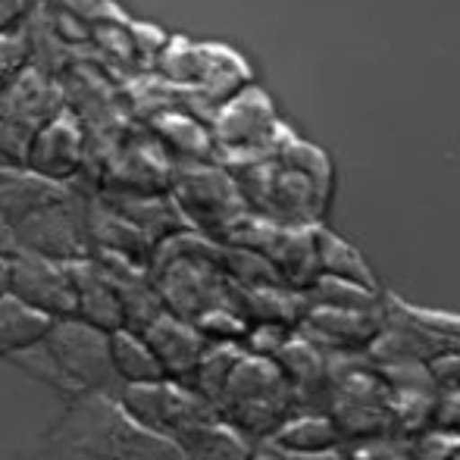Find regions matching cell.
Here are the masks:
<instances>
[{
	"mask_svg": "<svg viewBox=\"0 0 460 460\" xmlns=\"http://www.w3.org/2000/svg\"><path fill=\"white\" fill-rule=\"evenodd\" d=\"M219 420L232 423L251 442L270 438L288 417H295V392L273 358L242 354L217 398Z\"/></svg>",
	"mask_w": 460,
	"mask_h": 460,
	"instance_id": "obj_1",
	"label": "cell"
},
{
	"mask_svg": "<svg viewBox=\"0 0 460 460\" xmlns=\"http://www.w3.org/2000/svg\"><path fill=\"white\" fill-rule=\"evenodd\" d=\"M326 364H329L326 413L339 426L345 445L388 436V429H392V411H388L392 407V388L373 369L367 351L326 354Z\"/></svg>",
	"mask_w": 460,
	"mask_h": 460,
	"instance_id": "obj_2",
	"label": "cell"
},
{
	"mask_svg": "<svg viewBox=\"0 0 460 460\" xmlns=\"http://www.w3.org/2000/svg\"><path fill=\"white\" fill-rule=\"evenodd\" d=\"M41 341L79 394H119L122 382L113 369V358H110L107 329L94 326V323L82 320V316H60V320L50 323V329L44 332Z\"/></svg>",
	"mask_w": 460,
	"mask_h": 460,
	"instance_id": "obj_3",
	"label": "cell"
},
{
	"mask_svg": "<svg viewBox=\"0 0 460 460\" xmlns=\"http://www.w3.org/2000/svg\"><path fill=\"white\" fill-rule=\"evenodd\" d=\"M119 404L132 413L138 423L151 426L157 432H166V436H176L179 429L191 423H200V420L219 417L217 407L198 394L191 385L185 382H176L170 376L154 382H135V385H122L119 388Z\"/></svg>",
	"mask_w": 460,
	"mask_h": 460,
	"instance_id": "obj_4",
	"label": "cell"
},
{
	"mask_svg": "<svg viewBox=\"0 0 460 460\" xmlns=\"http://www.w3.org/2000/svg\"><path fill=\"white\" fill-rule=\"evenodd\" d=\"M176 204L188 226H198L219 244L226 242L232 226L248 213L235 179L219 170H191L176 176Z\"/></svg>",
	"mask_w": 460,
	"mask_h": 460,
	"instance_id": "obj_5",
	"label": "cell"
},
{
	"mask_svg": "<svg viewBox=\"0 0 460 460\" xmlns=\"http://www.w3.org/2000/svg\"><path fill=\"white\" fill-rule=\"evenodd\" d=\"M13 229L19 238V251H31V254L50 257V261H82L92 251L85 217L75 213L73 194L25 213L22 219L13 223Z\"/></svg>",
	"mask_w": 460,
	"mask_h": 460,
	"instance_id": "obj_6",
	"label": "cell"
},
{
	"mask_svg": "<svg viewBox=\"0 0 460 460\" xmlns=\"http://www.w3.org/2000/svg\"><path fill=\"white\" fill-rule=\"evenodd\" d=\"M10 291L29 307L48 314L50 320L75 316V285L69 263L50 257L16 251L10 257Z\"/></svg>",
	"mask_w": 460,
	"mask_h": 460,
	"instance_id": "obj_7",
	"label": "cell"
},
{
	"mask_svg": "<svg viewBox=\"0 0 460 460\" xmlns=\"http://www.w3.org/2000/svg\"><path fill=\"white\" fill-rule=\"evenodd\" d=\"M385 326V307L382 310H339L310 304L304 320L295 326L301 339L316 345L323 354H358L367 351L369 341Z\"/></svg>",
	"mask_w": 460,
	"mask_h": 460,
	"instance_id": "obj_8",
	"label": "cell"
},
{
	"mask_svg": "<svg viewBox=\"0 0 460 460\" xmlns=\"http://www.w3.org/2000/svg\"><path fill=\"white\" fill-rule=\"evenodd\" d=\"M141 339L147 341V348L154 351V358L160 360L164 373L176 382H191V373L198 367L200 354L207 348V339L194 329V323L182 320V316L170 314V310H160L154 320H147L138 329Z\"/></svg>",
	"mask_w": 460,
	"mask_h": 460,
	"instance_id": "obj_9",
	"label": "cell"
},
{
	"mask_svg": "<svg viewBox=\"0 0 460 460\" xmlns=\"http://www.w3.org/2000/svg\"><path fill=\"white\" fill-rule=\"evenodd\" d=\"M276 367L288 379L291 392H295L297 413H326L329 401V364L326 354L297 332L276 351Z\"/></svg>",
	"mask_w": 460,
	"mask_h": 460,
	"instance_id": "obj_10",
	"label": "cell"
},
{
	"mask_svg": "<svg viewBox=\"0 0 460 460\" xmlns=\"http://www.w3.org/2000/svg\"><path fill=\"white\" fill-rule=\"evenodd\" d=\"M69 273H73V285H75V316L107 329V332L126 326L122 304L116 297V288L110 285L107 273L101 270V263H94L92 257L69 261Z\"/></svg>",
	"mask_w": 460,
	"mask_h": 460,
	"instance_id": "obj_11",
	"label": "cell"
},
{
	"mask_svg": "<svg viewBox=\"0 0 460 460\" xmlns=\"http://www.w3.org/2000/svg\"><path fill=\"white\" fill-rule=\"evenodd\" d=\"M172 438L179 442L185 460H251L257 451V442L219 417L185 426Z\"/></svg>",
	"mask_w": 460,
	"mask_h": 460,
	"instance_id": "obj_12",
	"label": "cell"
},
{
	"mask_svg": "<svg viewBox=\"0 0 460 460\" xmlns=\"http://www.w3.org/2000/svg\"><path fill=\"white\" fill-rule=\"evenodd\" d=\"M107 460H185V455L176 438L138 423V420L122 407L119 420H116V426H113Z\"/></svg>",
	"mask_w": 460,
	"mask_h": 460,
	"instance_id": "obj_13",
	"label": "cell"
},
{
	"mask_svg": "<svg viewBox=\"0 0 460 460\" xmlns=\"http://www.w3.org/2000/svg\"><path fill=\"white\" fill-rule=\"evenodd\" d=\"M238 307L248 323H279L295 329L310 304L304 291H291L285 285H257V288L238 285Z\"/></svg>",
	"mask_w": 460,
	"mask_h": 460,
	"instance_id": "obj_14",
	"label": "cell"
},
{
	"mask_svg": "<svg viewBox=\"0 0 460 460\" xmlns=\"http://www.w3.org/2000/svg\"><path fill=\"white\" fill-rule=\"evenodd\" d=\"M50 323L54 320L48 314L29 307L13 291H4L0 295V358H10V354L41 341L44 332L50 329Z\"/></svg>",
	"mask_w": 460,
	"mask_h": 460,
	"instance_id": "obj_15",
	"label": "cell"
},
{
	"mask_svg": "<svg viewBox=\"0 0 460 460\" xmlns=\"http://www.w3.org/2000/svg\"><path fill=\"white\" fill-rule=\"evenodd\" d=\"M110 358H113V369L122 385L154 382L166 376L160 360L154 358V351L147 348V341L141 339V332L132 326L110 329Z\"/></svg>",
	"mask_w": 460,
	"mask_h": 460,
	"instance_id": "obj_16",
	"label": "cell"
},
{
	"mask_svg": "<svg viewBox=\"0 0 460 460\" xmlns=\"http://www.w3.org/2000/svg\"><path fill=\"white\" fill-rule=\"evenodd\" d=\"M263 442H273L279 448L291 451H323V448H341L345 438H341L339 426L332 423L329 413H295Z\"/></svg>",
	"mask_w": 460,
	"mask_h": 460,
	"instance_id": "obj_17",
	"label": "cell"
},
{
	"mask_svg": "<svg viewBox=\"0 0 460 460\" xmlns=\"http://www.w3.org/2000/svg\"><path fill=\"white\" fill-rule=\"evenodd\" d=\"M314 242H316V257H320V276H339L348 282L367 285V288L379 291L373 270L367 267V261L351 248L348 242H341L335 232H329L326 226H314Z\"/></svg>",
	"mask_w": 460,
	"mask_h": 460,
	"instance_id": "obj_18",
	"label": "cell"
},
{
	"mask_svg": "<svg viewBox=\"0 0 460 460\" xmlns=\"http://www.w3.org/2000/svg\"><path fill=\"white\" fill-rule=\"evenodd\" d=\"M436 392H394L392 388V429L388 436H398L404 442H417L420 436L436 429V411H438Z\"/></svg>",
	"mask_w": 460,
	"mask_h": 460,
	"instance_id": "obj_19",
	"label": "cell"
},
{
	"mask_svg": "<svg viewBox=\"0 0 460 460\" xmlns=\"http://www.w3.org/2000/svg\"><path fill=\"white\" fill-rule=\"evenodd\" d=\"M242 354L244 351L238 341H207V348H204V354H200L188 385L198 394H204V398L217 407V398L223 394L226 379H229V373L235 369L238 360H242Z\"/></svg>",
	"mask_w": 460,
	"mask_h": 460,
	"instance_id": "obj_20",
	"label": "cell"
},
{
	"mask_svg": "<svg viewBox=\"0 0 460 460\" xmlns=\"http://www.w3.org/2000/svg\"><path fill=\"white\" fill-rule=\"evenodd\" d=\"M307 304L320 307H339V310H382V288H367V285L348 282L339 276H320L307 291Z\"/></svg>",
	"mask_w": 460,
	"mask_h": 460,
	"instance_id": "obj_21",
	"label": "cell"
},
{
	"mask_svg": "<svg viewBox=\"0 0 460 460\" xmlns=\"http://www.w3.org/2000/svg\"><path fill=\"white\" fill-rule=\"evenodd\" d=\"M376 373L388 382V388L394 392H438L436 385V376H432L429 364H420V360H385V364H376L369 360Z\"/></svg>",
	"mask_w": 460,
	"mask_h": 460,
	"instance_id": "obj_22",
	"label": "cell"
},
{
	"mask_svg": "<svg viewBox=\"0 0 460 460\" xmlns=\"http://www.w3.org/2000/svg\"><path fill=\"white\" fill-rule=\"evenodd\" d=\"M191 323L207 341H242L248 332V320L232 307H210Z\"/></svg>",
	"mask_w": 460,
	"mask_h": 460,
	"instance_id": "obj_23",
	"label": "cell"
},
{
	"mask_svg": "<svg viewBox=\"0 0 460 460\" xmlns=\"http://www.w3.org/2000/svg\"><path fill=\"white\" fill-rule=\"evenodd\" d=\"M348 460H413V442L398 436H376L345 445Z\"/></svg>",
	"mask_w": 460,
	"mask_h": 460,
	"instance_id": "obj_24",
	"label": "cell"
},
{
	"mask_svg": "<svg viewBox=\"0 0 460 460\" xmlns=\"http://www.w3.org/2000/svg\"><path fill=\"white\" fill-rule=\"evenodd\" d=\"M295 329L279 326V323H248V332L238 341L244 354H254V358H276V351L291 339Z\"/></svg>",
	"mask_w": 460,
	"mask_h": 460,
	"instance_id": "obj_25",
	"label": "cell"
},
{
	"mask_svg": "<svg viewBox=\"0 0 460 460\" xmlns=\"http://www.w3.org/2000/svg\"><path fill=\"white\" fill-rule=\"evenodd\" d=\"M413 460H460V436L432 429L413 442Z\"/></svg>",
	"mask_w": 460,
	"mask_h": 460,
	"instance_id": "obj_26",
	"label": "cell"
},
{
	"mask_svg": "<svg viewBox=\"0 0 460 460\" xmlns=\"http://www.w3.org/2000/svg\"><path fill=\"white\" fill-rule=\"evenodd\" d=\"M429 369L436 376V385L442 394H460V351H448L442 358L429 360Z\"/></svg>",
	"mask_w": 460,
	"mask_h": 460,
	"instance_id": "obj_27",
	"label": "cell"
},
{
	"mask_svg": "<svg viewBox=\"0 0 460 460\" xmlns=\"http://www.w3.org/2000/svg\"><path fill=\"white\" fill-rule=\"evenodd\" d=\"M267 451L270 460H348L345 457V445L341 448H323V451H291V448H279L273 442H257Z\"/></svg>",
	"mask_w": 460,
	"mask_h": 460,
	"instance_id": "obj_28",
	"label": "cell"
},
{
	"mask_svg": "<svg viewBox=\"0 0 460 460\" xmlns=\"http://www.w3.org/2000/svg\"><path fill=\"white\" fill-rule=\"evenodd\" d=\"M436 429L460 436V394H442V398H438Z\"/></svg>",
	"mask_w": 460,
	"mask_h": 460,
	"instance_id": "obj_29",
	"label": "cell"
},
{
	"mask_svg": "<svg viewBox=\"0 0 460 460\" xmlns=\"http://www.w3.org/2000/svg\"><path fill=\"white\" fill-rule=\"evenodd\" d=\"M19 251V238H16V229H13L10 219L0 213V257H13Z\"/></svg>",
	"mask_w": 460,
	"mask_h": 460,
	"instance_id": "obj_30",
	"label": "cell"
},
{
	"mask_svg": "<svg viewBox=\"0 0 460 460\" xmlns=\"http://www.w3.org/2000/svg\"><path fill=\"white\" fill-rule=\"evenodd\" d=\"M10 291V257H0V295Z\"/></svg>",
	"mask_w": 460,
	"mask_h": 460,
	"instance_id": "obj_31",
	"label": "cell"
},
{
	"mask_svg": "<svg viewBox=\"0 0 460 460\" xmlns=\"http://www.w3.org/2000/svg\"><path fill=\"white\" fill-rule=\"evenodd\" d=\"M251 460H270V457H267V451H263L261 445H257V451H254V457H251Z\"/></svg>",
	"mask_w": 460,
	"mask_h": 460,
	"instance_id": "obj_32",
	"label": "cell"
}]
</instances>
